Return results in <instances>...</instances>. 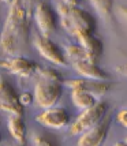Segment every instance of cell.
I'll return each mask as SVG.
<instances>
[{
    "instance_id": "603a6c76",
    "label": "cell",
    "mask_w": 127,
    "mask_h": 146,
    "mask_svg": "<svg viewBox=\"0 0 127 146\" xmlns=\"http://www.w3.org/2000/svg\"><path fill=\"white\" fill-rule=\"evenodd\" d=\"M62 3L67 4V6H79L82 3V0H62Z\"/></svg>"
},
{
    "instance_id": "ac0fdd59",
    "label": "cell",
    "mask_w": 127,
    "mask_h": 146,
    "mask_svg": "<svg viewBox=\"0 0 127 146\" xmlns=\"http://www.w3.org/2000/svg\"><path fill=\"white\" fill-rule=\"evenodd\" d=\"M33 142H34V145H40V146L55 145V142H53L51 138H48L47 135H44V134H36V135L33 137Z\"/></svg>"
},
{
    "instance_id": "2e32d148",
    "label": "cell",
    "mask_w": 127,
    "mask_h": 146,
    "mask_svg": "<svg viewBox=\"0 0 127 146\" xmlns=\"http://www.w3.org/2000/svg\"><path fill=\"white\" fill-rule=\"evenodd\" d=\"M96 13L104 19H111L114 13V0H90Z\"/></svg>"
},
{
    "instance_id": "52a82bcc",
    "label": "cell",
    "mask_w": 127,
    "mask_h": 146,
    "mask_svg": "<svg viewBox=\"0 0 127 146\" xmlns=\"http://www.w3.org/2000/svg\"><path fill=\"white\" fill-rule=\"evenodd\" d=\"M33 18L37 23L38 30L43 36H51L57 27V14L48 6L47 3L41 1L38 3L34 11H33Z\"/></svg>"
},
{
    "instance_id": "ba28073f",
    "label": "cell",
    "mask_w": 127,
    "mask_h": 146,
    "mask_svg": "<svg viewBox=\"0 0 127 146\" xmlns=\"http://www.w3.org/2000/svg\"><path fill=\"white\" fill-rule=\"evenodd\" d=\"M36 121L44 127L59 130L70 124V115L64 108H59L53 105L49 108H45L41 113H38L36 116Z\"/></svg>"
},
{
    "instance_id": "d4e9b609",
    "label": "cell",
    "mask_w": 127,
    "mask_h": 146,
    "mask_svg": "<svg viewBox=\"0 0 127 146\" xmlns=\"http://www.w3.org/2000/svg\"><path fill=\"white\" fill-rule=\"evenodd\" d=\"M0 1H1V3H6V4H10L13 0H0Z\"/></svg>"
},
{
    "instance_id": "8992f818",
    "label": "cell",
    "mask_w": 127,
    "mask_h": 146,
    "mask_svg": "<svg viewBox=\"0 0 127 146\" xmlns=\"http://www.w3.org/2000/svg\"><path fill=\"white\" fill-rule=\"evenodd\" d=\"M0 111L10 115H23V105L21 104L19 96L3 75H0Z\"/></svg>"
},
{
    "instance_id": "9c48e42d",
    "label": "cell",
    "mask_w": 127,
    "mask_h": 146,
    "mask_svg": "<svg viewBox=\"0 0 127 146\" xmlns=\"http://www.w3.org/2000/svg\"><path fill=\"white\" fill-rule=\"evenodd\" d=\"M109 124H111V117L109 115H105L101 120L98 121L96 126L89 128L88 131H85L79 135L78 139V145L79 146H98L102 145L105 142L107 134L109 130Z\"/></svg>"
},
{
    "instance_id": "277c9868",
    "label": "cell",
    "mask_w": 127,
    "mask_h": 146,
    "mask_svg": "<svg viewBox=\"0 0 127 146\" xmlns=\"http://www.w3.org/2000/svg\"><path fill=\"white\" fill-rule=\"evenodd\" d=\"M108 112V104L105 101H97L94 105L83 109L70 127L71 135H81L89 128L96 126Z\"/></svg>"
},
{
    "instance_id": "9a60e30c",
    "label": "cell",
    "mask_w": 127,
    "mask_h": 146,
    "mask_svg": "<svg viewBox=\"0 0 127 146\" xmlns=\"http://www.w3.org/2000/svg\"><path fill=\"white\" fill-rule=\"evenodd\" d=\"M8 131L18 143H26V126L21 115H11L8 117Z\"/></svg>"
},
{
    "instance_id": "8fae6325",
    "label": "cell",
    "mask_w": 127,
    "mask_h": 146,
    "mask_svg": "<svg viewBox=\"0 0 127 146\" xmlns=\"http://www.w3.org/2000/svg\"><path fill=\"white\" fill-rule=\"evenodd\" d=\"M66 85H67L70 89L81 88V89L88 90L92 94H94L96 97L105 94V93H108L109 90L112 89L111 81H96V79H88V78H83V76L68 79V81L66 82Z\"/></svg>"
},
{
    "instance_id": "7c38bea8",
    "label": "cell",
    "mask_w": 127,
    "mask_h": 146,
    "mask_svg": "<svg viewBox=\"0 0 127 146\" xmlns=\"http://www.w3.org/2000/svg\"><path fill=\"white\" fill-rule=\"evenodd\" d=\"M75 71L79 76L88 78V79H96V81H111V76L101 70L96 62H92L89 59H81L72 63Z\"/></svg>"
},
{
    "instance_id": "ffe728a7",
    "label": "cell",
    "mask_w": 127,
    "mask_h": 146,
    "mask_svg": "<svg viewBox=\"0 0 127 146\" xmlns=\"http://www.w3.org/2000/svg\"><path fill=\"white\" fill-rule=\"evenodd\" d=\"M116 120L124 128H127V108H122L116 113Z\"/></svg>"
},
{
    "instance_id": "7a4b0ae2",
    "label": "cell",
    "mask_w": 127,
    "mask_h": 146,
    "mask_svg": "<svg viewBox=\"0 0 127 146\" xmlns=\"http://www.w3.org/2000/svg\"><path fill=\"white\" fill-rule=\"evenodd\" d=\"M57 15L60 18L62 26L75 38L96 33L97 23L94 17L79 8V6H67L60 1L57 4Z\"/></svg>"
},
{
    "instance_id": "e0dca14e",
    "label": "cell",
    "mask_w": 127,
    "mask_h": 146,
    "mask_svg": "<svg viewBox=\"0 0 127 146\" xmlns=\"http://www.w3.org/2000/svg\"><path fill=\"white\" fill-rule=\"evenodd\" d=\"M36 72H37V75L40 78H47V79H52V81H60V82H63L62 81V76L59 75L55 70L48 68V67H38Z\"/></svg>"
},
{
    "instance_id": "5b68a950",
    "label": "cell",
    "mask_w": 127,
    "mask_h": 146,
    "mask_svg": "<svg viewBox=\"0 0 127 146\" xmlns=\"http://www.w3.org/2000/svg\"><path fill=\"white\" fill-rule=\"evenodd\" d=\"M33 45L37 49V52L44 57L45 60L51 62L55 66H60L64 67L67 64V57L64 55L62 49L57 46L52 40L47 37V36H36L33 38Z\"/></svg>"
},
{
    "instance_id": "5bb4252c",
    "label": "cell",
    "mask_w": 127,
    "mask_h": 146,
    "mask_svg": "<svg viewBox=\"0 0 127 146\" xmlns=\"http://www.w3.org/2000/svg\"><path fill=\"white\" fill-rule=\"evenodd\" d=\"M71 100L76 108L83 111V109L94 105L97 102V97L88 90L81 89V88H74V89H71Z\"/></svg>"
},
{
    "instance_id": "3957f363",
    "label": "cell",
    "mask_w": 127,
    "mask_h": 146,
    "mask_svg": "<svg viewBox=\"0 0 127 146\" xmlns=\"http://www.w3.org/2000/svg\"><path fill=\"white\" fill-rule=\"evenodd\" d=\"M63 94L62 92V82L60 81H52V79H47V78H40L34 86V92H33V97H34V102L37 104L40 108H49L53 107Z\"/></svg>"
},
{
    "instance_id": "44dd1931",
    "label": "cell",
    "mask_w": 127,
    "mask_h": 146,
    "mask_svg": "<svg viewBox=\"0 0 127 146\" xmlns=\"http://www.w3.org/2000/svg\"><path fill=\"white\" fill-rule=\"evenodd\" d=\"M19 100H21V104L25 107V105H30L34 101V97L29 93H22V94H19Z\"/></svg>"
},
{
    "instance_id": "4fadbf2b",
    "label": "cell",
    "mask_w": 127,
    "mask_h": 146,
    "mask_svg": "<svg viewBox=\"0 0 127 146\" xmlns=\"http://www.w3.org/2000/svg\"><path fill=\"white\" fill-rule=\"evenodd\" d=\"M79 41V45L83 48V51L86 52V55L89 56L90 60H93L97 63V60L101 57L102 51H104V44L100 38L96 36L94 33L85 34L82 37L76 38Z\"/></svg>"
},
{
    "instance_id": "4316f807",
    "label": "cell",
    "mask_w": 127,
    "mask_h": 146,
    "mask_svg": "<svg viewBox=\"0 0 127 146\" xmlns=\"http://www.w3.org/2000/svg\"><path fill=\"white\" fill-rule=\"evenodd\" d=\"M0 141H1V137H0Z\"/></svg>"
},
{
    "instance_id": "6da1fadb",
    "label": "cell",
    "mask_w": 127,
    "mask_h": 146,
    "mask_svg": "<svg viewBox=\"0 0 127 146\" xmlns=\"http://www.w3.org/2000/svg\"><path fill=\"white\" fill-rule=\"evenodd\" d=\"M30 17L23 1L13 0L0 33V48L6 55H17L27 42L30 32Z\"/></svg>"
},
{
    "instance_id": "484cf974",
    "label": "cell",
    "mask_w": 127,
    "mask_h": 146,
    "mask_svg": "<svg viewBox=\"0 0 127 146\" xmlns=\"http://www.w3.org/2000/svg\"><path fill=\"white\" fill-rule=\"evenodd\" d=\"M124 145H127V137H126V139H124V142H123Z\"/></svg>"
},
{
    "instance_id": "30bf717a",
    "label": "cell",
    "mask_w": 127,
    "mask_h": 146,
    "mask_svg": "<svg viewBox=\"0 0 127 146\" xmlns=\"http://www.w3.org/2000/svg\"><path fill=\"white\" fill-rule=\"evenodd\" d=\"M0 67L4 68V70H8L15 75L22 76V78L32 76L38 68V66L33 60H29V59H26L23 56H15L13 59H8V60L7 59L1 60Z\"/></svg>"
},
{
    "instance_id": "d6986e66",
    "label": "cell",
    "mask_w": 127,
    "mask_h": 146,
    "mask_svg": "<svg viewBox=\"0 0 127 146\" xmlns=\"http://www.w3.org/2000/svg\"><path fill=\"white\" fill-rule=\"evenodd\" d=\"M23 1V6H25L26 11H27V15L32 18L33 17V11H34V8L37 6L38 3H41L43 0H22Z\"/></svg>"
},
{
    "instance_id": "cb8c5ba5",
    "label": "cell",
    "mask_w": 127,
    "mask_h": 146,
    "mask_svg": "<svg viewBox=\"0 0 127 146\" xmlns=\"http://www.w3.org/2000/svg\"><path fill=\"white\" fill-rule=\"evenodd\" d=\"M119 14H120L123 18L127 21V6H122L119 7Z\"/></svg>"
},
{
    "instance_id": "7402d4cb",
    "label": "cell",
    "mask_w": 127,
    "mask_h": 146,
    "mask_svg": "<svg viewBox=\"0 0 127 146\" xmlns=\"http://www.w3.org/2000/svg\"><path fill=\"white\" fill-rule=\"evenodd\" d=\"M115 70L118 71L119 74H122V75H124L127 76V63H123V64H119Z\"/></svg>"
}]
</instances>
